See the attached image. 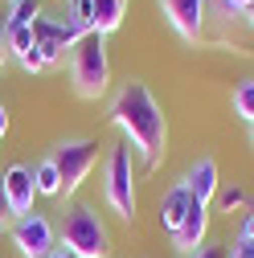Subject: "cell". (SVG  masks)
I'll use <instances>...</instances> for the list:
<instances>
[{
    "instance_id": "1",
    "label": "cell",
    "mask_w": 254,
    "mask_h": 258,
    "mask_svg": "<svg viewBox=\"0 0 254 258\" xmlns=\"http://www.w3.org/2000/svg\"><path fill=\"white\" fill-rule=\"evenodd\" d=\"M111 123L123 132L127 148H136L144 168L152 172L156 164L164 160L168 152V119L164 107L156 103V94L148 90V82H123L115 90V103H111Z\"/></svg>"
},
{
    "instance_id": "2",
    "label": "cell",
    "mask_w": 254,
    "mask_h": 258,
    "mask_svg": "<svg viewBox=\"0 0 254 258\" xmlns=\"http://www.w3.org/2000/svg\"><path fill=\"white\" fill-rule=\"evenodd\" d=\"M61 246L74 258H107L111 254V230L94 205H70L61 213Z\"/></svg>"
},
{
    "instance_id": "3",
    "label": "cell",
    "mask_w": 254,
    "mask_h": 258,
    "mask_svg": "<svg viewBox=\"0 0 254 258\" xmlns=\"http://www.w3.org/2000/svg\"><path fill=\"white\" fill-rule=\"evenodd\" d=\"M70 82L78 90V99H103L111 86V61H107V37L86 33L70 49Z\"/></svg>"
},
{
    "instance_id": "4",
    "label": "cell",
    "mask_w": 254,
    "mask_h": 258,
    "mask_svg": "<svg viewBox=\"0 0 254 258\" xmlns=\"http://www.w3.org/2000/svg\"><path fill=\"white\" fill-rule=\"evenodd\" d=\"M103 197L123 221H136V172H132V148L127 144L111 148L103 164Z\"/></svg>"
},
{
    "instance_id": "5",
    "label": "cell",
    "mask_w": 254,
    "mask_h": 258,
    "mask_svg": "<svg viewBox=\"0 0 254 258\" xmlns=\"http://www.w3.org/2000/svg\"><path fill=\"white\" fill-rule=\"evenodd\" d=\"M49 160L61 176V197H74L82 180L90 176V168L99 164V140H66L49 152Z\"/></svg>"
},
{
    "instance_id": "6",
    "label": "cell",
    "mask_w": 254,
    "mask_h": 258,
    "mask_svg": "<svg viewBox=\"0 0 254 258\" xmlns=\"http://www.w3.org/2000/svg\"><path fill=\"white\" fill-rule=\"evenodd\" d=\"M13 246L21 250V258H45L49 250H57L53 242V225L45 213H29V217H17L13 221Z\"/></svg>"
},
{
    "instance_id": "7",
    "label": "cell",
    "mask_w": 254,
    "mask_h": 258,
    "mask_svg": "<svg viewBox=\"0 0 254 258\" xmlns=\"http://www.w3.org/2000/svg\"><path fill=\"white\" fill-rule=\"evenodd\" d=\"M0 184H5V197H9V213H13V221L33 213L37 184H33V168H29V164H9L5 172H0Z\"/></svg>"
},
{
    "instance_id": "8",
    "label": "cell",
    "mask_w": 254,
    "mask_h": 258,
    "mask_svg": "<svg viewBox=\"0 0 254 258\" xmlns=\"http://www.w3.org/2000/svg\"><path fill=\"white\" fill-rule=\"evenodd\" d=\"M205 5L209 0H160V9L168 17V25L184 41H197L201 37V25H205Z\"/></svg>"
},
{
    "instance_id": "9",
    "label": "cell",
    "mask_w": 254,
    "mask_h": 258,
    "mask_svg": "<svg viewBox=\"0 0 254 258\" xmlns=\"http://www.w3.org/2000/svg\"><path fill=\"white\" fill-rule=\"evenodd\" d=\"M205 234H209V205L193 201L188 213H184V221H180V230L172 234V246H176L180 254H193V250L205 246Z\"/></svg>"
},
{
    "instance_id": "10",
    "label": "cell",
    "mask_w": 254,
    "mask_h": 258,
    "mask_svg": "<svg viewBox=\"0 0 254 258\" xmlns=\"http://www.w3.org/2000/svg\"><path fill=\"white\" fill-rule=\"evenodd\" d=\"M180 184L193 192V201L209 205V201L217 197V184H221V176H217V160H213V156H201L197 164L184 172V180H180Z\"/></svg>"
},
{
    "instance_id": "11",
    "label": "cell",
    "mask_w": 254,
    "mask_h": 258,
    "mask_svg": "<svg viewBox=\"0 0 254 258\" xmlns=\"http://www.w3.org/2000/svg\"><path fill=\"white\" fill-rule=\"evenodd\" d=\"M188 205H193V192H188L184 184H172L164 197H160V225H164V234H176L180 230Z\"/></svg>"
},
{
    "instance_id": "12",
    "label": "cell",
    "mask_w": 254,
    "mask_h": 258,
    "mask_svg": "<svg viewBox=\"0 0 254 258\" xmlns=\"http://www.w3.org/2000/svg\"><path fill=\"white\" fill-rule=\"evenodd\" d=\"M127 17V0H94V17H90V33L111 37Z\"/></svg>"
},
{
    "instance_id": "13",
    "label": "cell",
    "mask_w": 254,
    "mask_h": 258,
    "mask_svg": "<svg viewBox=\"0 0 254 258\" xmlns=\"http://www.w3.org/2000/svg\"><path fill=\"white\" fill-rule=\"evenodd\" d=\"M33 184H37V197H61V176H57V168H53L49 156L33 168Z\"/></svg>"
},
{
    "instance_id": "14",
    "label": "cell",
    "mask_w": 254,
    "mask_h": 258,
    "mask_svg": "<svg viewBox=\"0 0 254 258\" xmlns=\"http://www.w3.org/2000/svg\"><path fill=\"white\" fill-rule=\"evenodd\" d=\"M29 53H37V41H33V25H21V29H9V57L25 61Z\"/></svg>"
},
{
    "instance_id": "15",
    "label": "cell",
    "mask_w": 254,
    "mask_h": 258,
    "mask_svg": "<svg viewBox=\"0 0 254 258\" xmlns=\"http://www.w3.org/2000/svg\"><path fill=\"white\" fill-rule=\"evenodd\" d=\"M234 115L238 119H246V123H254V78H242L238 86H234Z\"/></svg>"
},
{
    "instance_id": "16",
    "label": "cell",
    "mask_w": 254,
    "mask_h": 258,
    "mask_svg": "<svg viewBox=\"0 0 254 258\" xmlns=\"http://www.w3.org/2000/svg\"><path fill=\"white\" fill-rule=\"evenodd\" d=\"M37 17H41V0H13V5H9V29L33 25Z\"/></svg>"
},
{
    "instance_id": "17",
    "label": "cell",
    "mask_w": 254,
    "mask_h": 258,
    "mask_svg": "<svg viewBox=\"0 0 254 258\" xmlns=\"http://www.w3.org/2000/svg\"><path fill=\"white\" fill-rule=\"evenodd\" d=\"M9 61V9H0V70Z\"/></svg>"
},
{
    "instance_id": "18",
    "label": "cell",
    "mask_w": 254,
    "mask_h": 258,
    "mask_svg": "<svg viewBox=\"0 0 254 258\" xmlns=\"http://www.w3.org/2000/svg\"><path fill=\"white\" fill-rule=\"evenodd\" d=\"M242 205H246V192L242 188H226V192H221V209H226V213H234Z\"/></svg>"
},
{
    "instance_id": "19",
    "label": "cell",
    "mask_w": 254,
    "mask_h": 258,
    "mask_svg": "<svg viewBox=\"0 0 254 258\" xmlns=\"http://www.w3.org/2000/svg\"><path fill=\"white\" fill-rule=\"evenodd\" d=\"M188 258H230V250L226 246H201V250H193Z\"/></svg>"
},
{
    "instance_id": "20",
    "label": "cell",
    "mask_w": 254,
    "mask_h": 258,
    "mask_svg": "<svg viewBox=\"0 0 254 258\" xmlns=\"http://www.w3.org/2000/svg\"><path fill=\"white\" fill-rule=\"evenodd\" d=\"M230 258H254V242L238 238V246H230Z\"/></svg>"
},
{
    "instance_id": "21",
    "label": "cell",
    "mask_w": 254,
    "mask_h": 258,
    "mask_svg": "<svg viewBox=\"0 0 254 258\" xmlns=\"http://www.w3.org/2000/svg\"><path fill=\"white\" fill-rule=\"evenodd\" d=\"M242 238H250V242H254V209H250V213H246V221H242Z\"/></svg>"
},
{
    "instance_id": "22",
    "label": "cell",
    "mask_w": 254,
    "mask_h": 258,
    "mask_svg": "<svg viewBox=\"0 0 254 258\" xmlns=\"http://www.w3.org/2000/svg\"><path fill=\"white\" fill-rule=\"evenodd\" d=\"M221 5H226V9H230V13H242V9H246V5H254V0H221Z\"/></svg>"
},
{
    "instance_id": "23",
    "label": "cell",
    "mask_w": 254,
    "mask_h": 258,
    "mask_svg": "<svg viewBox=\"0 0 254 258\" xmlns=\"http://www.w3.org/2000/svg\"><path fill=\"white\" fill-rule=\"evenodd\" d=\"M9 136V111H5V103H0V140Z\"/></svg>"
},
{
    "instance_id": "24",
    "label": "cell",
    "mask_w": 254,
    "mask_h": 258,
    "mask_svg": "<svg viewBox=\"0 0 254 258\" xmlns=\"http://www.w3.org/2000/svg\"><path fill=\"white\" fill-rule=\"evenodd\" d=\"M45 258H74V254H70V250H66V246H57V250H49V254H45Z\"/></svg>"
},
{
    "instance_id": "25",
    "label": "cell",
    "mask_w": 254,
    "mask_h": 258,
    "mask_svg": "<svg viewBox=\"0 0 254 258\" xmlns=\"http://www.w3.org/2000/svg\"><path fill=\"white\" fill-rule=\"evenodd\" d=\"M0 213L9 217V197H5V184H0Z\"/></svg>"
},
{
    "instance_id": "26",
    "label": "cell",
    "mask_w": 254,
    "mask_h": 258,
    "mask_svg": "<svg viewBox=\"0 0 254 258\" xmlns=\"http://www.w3.org/2000/svg\"><path fill=\"white\" fill-rule=\"evenodd\" d=\"M242 17H246V25L254 29V5H246V9H242Z\"/></svg>"
},
{
    "instance_id": "27",
    "label": "cell",
    "mask_w": 254,
    "mask_h": 258,
    "mask_svg": "<svg viewBox=\"0 0 254 258\" xmlns=\"http://www.w3.org/2000/svg\"><path fill=\"white\" fill-rule=\"evenodd\" d=\"M250 144H254V123H250Z\"/></svg>"
},
{
    "instance_id": "28",
    "label": "cell",
    "mask_w": 254,
    "mask_h": 258,
    "mask_svg": "<svg viewBox=\"0 0 254 258\" xmlns=\"http://www.w3.org/2000/svg\"><path fill=\"white\" fill-rule=\"evenodd\" d=\"M0 225H5V213H0Z\"/></svg>"
}]
</instances>
